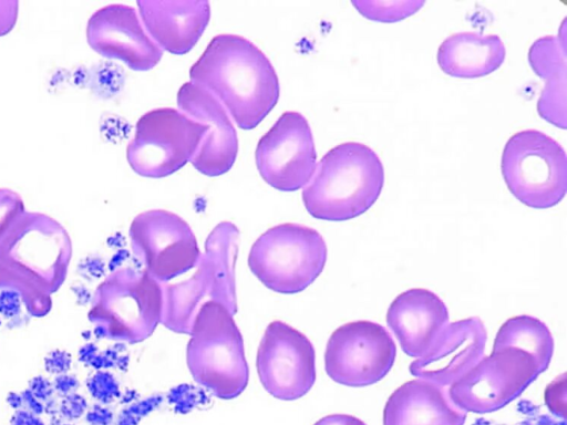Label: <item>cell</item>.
Masks as SVG:
<instances>
[{"label":"cell","instance_id":"1f68e13d","mask_svg":"<svg viewBox=\"0 0 567 425\" xmlns=\"http://www.w3.org/2000/svg\"><path fill=\"white\" fill-rule=\"evenodd\" d=\"M313 425H367L360 418L348 415V414H331L327 415L319 421H317Z\"/></svg>","mask_w":567,"mask_h":425},{"label":"cell","instance_id":"d6986e66","mask_svg":"<svg viewBox=\"0 0 567 425\" xmlns=\"http://www.w3.org/2000/svg\"><path fill=\"white\" fill-rule=\"evenodd\" d=\"M466 415L452 402L447 387L414 379L389 396L383 425H464Z\"/></svg>","mask_w":567,"mask_h":425},{"label":"cell","instance_id":"83f0119b","mask_svg":"<svg viewBox=\"0 0 567 425\" xmlns=\"http://www.w3.org/2000/svg\"><path fill=\"white\" fill-rule=\"evenodd\" d=\"M21 308L20 294L13 290L0 292V314L11 319L19 314Z\"/></svg>","mask_w":567,"mask_h":425},{"label":"cell","instance_id":"f1b7e54d","mask_svg":"<svg viewBox=\"0 0 567 425\" xmlns=\"http://www.w3.org/2000/svg\"><path fill=\"white\" fill-rule=\"evenodd\" d=\"M111 376L105 373H96L90 381L87 382V387L91 393L100 400H103L107 396L111 386Z\"/></svg>","mask_w":567,"mask_h":425},{"label":"cell","instance_id":"5b68a950","mask_svg":"<svg viewBox=\"0 0 567 425\" xmlns=\"http://www.w3.org/2000/svg\"><path fill=\"white\" fill-rule=\"evenodd\" d=\"M327 245L313 228L295 222L274 226L260 235L248 255L252 274L268 289L295 294L322 272Z\"/></svg>","mask_w":567,"mask_h":425},{"label":"cell","instance_id":"f546056e","mask_svg":"<svg viewBox=\"0 0 567 425\" xmlns=\"http://www.w3.org/2000/svg\"><path fill=\"white\" fill-rule=\"evenodd\" d=\"M85 401L82 396L71 393L65 396L61 404V411L68 417H78L85 408Z\"/></svg>","mask_w":567,"mask_h":425},{"label":"cell","instance_id":"484cf974","mask_svg":"<svg viewBox=\"0 0 567 425\" xmlns=\"http://www.w3.org/2000/svg\"><path fill=\"white\" fill-rule=\"evenodd\" d=\"M71 355L63 350H54L44 359L45 370L55 375L66 373L71 367Z\"/></svg>","mask_w":567,"mask_h":425},{"label":"cell","instance_id":"d4e9b609","mask_svg":"<svg viewBox=\"0 0 567 425\" xmlns=\"http://www.w3.org/2000/svg\"><path fill=\"white\" fill-rule=\"evenodd\" d=\"M566 374L563 373L548 384L545 391V402L553 412L556 414L565 415V401H566Z\"/></svg>","mask_w":567,"mask_h":425},{"label":"cell","instance_id":"30bf717a","mask_svg":"<svg viewBox=\"0 0 567 425\" xmlns=\"http://www.w3.org/2000/svg\"><path fill=\"white\" fill-rule=\"evenodd\" d=\"M395 356V343L384 326L358 320L331 333L324 351V370L336 383L362 387L381 381L392 369Z\"/></svg>","mask_w":567,"mask_h":425},{"label":"cell","instance_id":"277c9868","mask_svg":"<svg viewBox=\"0 0 567 425\" xmlns=\"http://www.w3.org/2000/svg\"><path fill=\"white\" fill-rule=\"evenodd\" d=\"M189 335L186 363L194 381L220 400L239 396L248 385L249 367L234 314L224 304L207 301Z\"/></svg>","mask_w":567,"mask_h":425},{"label":"cell","instance_id":"74e56055","mask_svg":"<svg viewBox=\"0 0 567 425\" xmlns=\"http://www.w3.org/2000/svg\"><path fill=\"white\" fill-rule=\"evenodd\" d=\"M0 324H1V321H0Z\"/></svg>","mask_w":567,"mask_h":425},{"label":"cell","instance_id":"ba28073f","mask_svg":"<svg viewBox=\"0 0 567 425\" xmlns=\"http://www.w3.org/2000/svg\"><path fill=\"white\" fill-rule=\"evenodd\" d=\"M205 124L173 107L154 108L136 123L126 159L140 176L163 178L184 167L206 135Z\"/></svg>","mask_w":567,"mask_h":425},{"label":"cell","instance_id":"603a6c76","mask_svg":"<svg viewBox=\"0 0 567 425\" xmlns=\"http://www.w3.org/2000/svg\"><path fill=\"white\" fill-rule=\"evenodd\" d=\"M424 1L404 0V1H374V0H354L352 6L364 18L378 22H396L417 12Z\"/></svg>","mask_w":567,"mask_h":425},{"label":"cell","instance_id":"8d00e7d4","mask_svg":"<svg viewBox=\"0 0 567 425\" xmlns=\"http://www.w3.org/2000/svg\"><path fill=\"white\" fill-rule=\"evenodd\" d=\"M8 402H9L12 406H14V407H19V406H21V404H22V397H21V395H18V394H16V393H10V394L8 395Z\"/></svg>","mask_w":567,"mask_h":425},{"label":"cell","instance_id":"44dd1931","mask_svg":"<svg viewBox=\"0 0 567 425\" xmlns=\"http://www.w3.org/2000/svg\"><path fill=\"white\" fill-rule=\"evenodd\" d=\"M528 61L534 72L545 81L537 103L539 115L553 125L566 128L565 21L558 35H546L532 44Z\"/></svg>","mask_w":567,"mask_h":425},{"label":"cell","instance_id":"7a4b0ae2","mask_svg":"<svg viewBox=\"0 0 567 425\" xmlns=\"http://www.w3.org/2000/svg\"><path fill=\"white\" fill-rule=\"evenodd\" d=\"M384 184V168L368 145L346 142L328 151L302 188L305 208L326 221L353 219L378 200Z\"/></svg>","mask_w":567,"mask_h":425},{"label":"cell","instance_id":"d590c367","mask_svg":"<svg viewBox=\"0 0 567 425\" xmlns=\"http://www.w3.org/2000/svg\"><path fill=\"white\" fill-rule=\"evenodd\" d=\"M95 352V348L93 344H86L79 351V360H81L84 363H90V361L93 359Z\"/></svg>","mask_w":567,"mask_h":425},{"label":"cell","instance_id":"ffe728a7","mask_svg":"<svg viewBox=\"0 0 567 425\" xmlns=\"http://www.w3.org/2000/svg\"><path fill=\"white\" fill-rule=\"evenodd\" d=\"M506 48L496 34L464 31L451 34L439 46L437 63L447 75L476 79L496 71L505 61Z\"/></svg>","mask_w":567,"mask_h":425},{"label":"cell","instance_id":"4316f807","mask_svg":"<svg viewBox=\"0 0 567 425\" xmlns=\"http://www.w3.org/2000/svg\"><path fill=\"white\" fill-rule=\"evenodd\" d=\"M19 11V2L0 1V37L14 27Z\"/></svg>","mask_w":567,"mask_h":425},{"label":"cell","instance_id":"4fadbf2b","mask_svg":"<svg viewBox=\"0 0 567 425\" xmlns=\"http://www.w3.org/2000/svg\"><path fill=\"white\" fill-rule=\"evenodd\" d=\"M255 162L272 188L295 191L311 179L317 153L311 127L299 112H284L258 141Z\"/></svg>","mask_w":567,"mask_h":425},{"label":"cell","instance_id":"cb8c5ba5","mask_svg":"<svg viewBox=\"0 0 567 425\" xmlns=\"http://www.w3.org/2000/svg\"><path fill=\"white\" fill-rule=\"evenodd\" d=\"M24 212L21 196L8 188H0V240Z\"/></svg>","mask_w":567,"mask_h":425},{"label":"cell","instance_id":"836d02e7","mask_svg":"<svg viewBox=\"0 0 567 425\" xmlns=\"http://www.w3.org/2000/svg\"><path fill=\"white\" fill-rule=\"evenodd\" d=\"M22 403L24 402L27 406L34 413H41L43 411L42 405L39 400L30 392V390H25L21 394Z\"/></svg>","mask_w":567,"mask_h":425},{"label":"cell","instance_id":"8992f818","mask_svg":"<svg viewBox=\"0 0 567 425\" xmlns=\"http://www.w3.org/2000/svg\"><path fill=\"white\" fill-rule=\"evenodd\" d=\"M162 313V284L144 269L126 267L100 286L91 319L96 336L134 344L153 334Z\"/></svg>","mask_w":567,"mask_h":425},{"label":"cell","instance_id":"6da1fadb","mask_svg":"<svg viewBox=\"0 0 567 425\" xmlns=\"http://www.w3.org/2000/svg\"><path fill=\"white\" fill-rule=\"evenodd\" d=\"M190 82L214 95L241 129L257 127L276 106L280 85L266 54L238 34L214 37L189 69Z\"/></svg>","mask_w":567,"mask_h":425},{"label":"cell","instance_id":"d6a6232c","mask_svg":"<svg viewBox=\"0 0 567 425\" xmlns=\"http://www.w3.org/2000/svg\"><path fill=\"white\" fill-rule=\"evenodd\" d=\"M79 382L75 376L70 374H60L56 375L54 380V388L63 395H69L75 391L78 387Z\"/></svg>","mask_w":567,"mask_h":425},{"label":"cell","instance_id":"9c48e42d","mask_svg":"<svg viewBox=\"0 0 567 425\" xmlns=\"http://www.w3.org/2000/svg\"><path fill=\"white\" fill-rule=\"evenodd\" d=\"M539 375L527 353L505 348L483 356L447 387L452 402L468 413L497 411L517 398Z\"/></svg>","mask_w":567,"mask_h":425},{"label":"cell","instance_id":"5bb4252c","mask_svg":"<svg viewBox=\"0 0 567 425\" xmlns=\"http://www.w3.org/2000/svg\"><path fill=\"white\" fill-rule=\"evenodd\" d=\"M86 40L96 53L120 60L133 71H148L163 56L137 11L127 4L112 3L97 9L87 21Z\"/></svg>","mask_w":567,"mask_h":425},{"label":"cell","instance_id":"4dcf8cb0","mask_svg":"<svg viewBox=\"0 0 567 425\" xmlns=\"http://www.w3.org/2000/svg\"><path fill=\"white\" fill-rule=\"evenodd\" d=\"M29 390L38 400L45 401L52 395L53 385L48 379L39 375L30 381Z\"/></svg>","mask_w":567,"mask_h":425},{"label":"cell","instance_id":"7402d4cb","mask_svg":"<svg viewBox=\"0 0 567 425\" xmlns=\"http://www.w3.org/2000/svg\"><path fill=\"white\" fill-rule=\"evenodd\" d=\"M518 349L533 357L539 374L545 372L554 353V339L548 326L537 318L523 314L507 319L498 329L493 350Z\"/></svg>","mask_w":567,"mask_h":425},{"label":"cell","instance_id":"8fae6325","mask_svg":"<svg viewBox=\"0 0 567 425\" xmlns=\"http://www.w3.org/2000/svg\"><path fill=\"white\" fill-rule=\"evenodd\" d=\"M128 235L133 253L161 284L195 268L202 255L190 226L165 209L138 214Z\"/></svg>","mask_w":567,"mask_h":425},{"label":"cell","instance_id":"2e32d148","mask_svg":"<svg viewBox=\"0 0 567 425\" xmlns=\"http://www.w3.org/2000/svg\"><path fill=\"white\" fill-rule=\"evenodd\" d=\"M487 333L477 317L449 323L430 350L410 364L416 379L449 387L483 356Z\"/></svg>","mask_w":567,"mask_h":425},{"label":"cell","instance_id":"3957f363","mask_svg":"<svg viewBox=\"0 0 567 425\" xmlns=\"http://www.w3.org/2000/svg\"><path fill=\"white\" fill-rule=\"evenodd\" d=\"M239 231L229 221H221L208 235L204 252L190 278L182 282L163 283L161 323L168 330L188 334L203 303L216 301L233 314L237 311L235 265Z\"/></svg>","mask_w":567,"mask_h":425},{"label":"cell","instance_id":"9a60e30c","mask_svg":"<svg viewBox=\"0 0 567 425\" xmlns=\"http://www.w3.org/2000/svg\"><path fill=\"white\" fill-rule=\"evenodd\" d=\"M177 105L179 111L207 127L192 165L208 177L227 173L237 158L238 137L225 107L208 91L190 81L179 87Z\"/></svg>","mask_w":567,"mask_h":425},{"label":"cell","instance_id":"e575fe53","mask_svg":"<svg viewBox=\"0 0 567 425\" xmlns=\"http://www.w3.org/2000/svg\"><path fill=\"white\" fill-rule=\"evenodd\" d=\"M14 425H43L40 419L27 412H20L16 415Z\"/></svg>","mask_w":567,"mask_h":425},{"label":"cell","instance_id":"ac0fdd59","mask_svg":"<svg viewBox=\"0 0 567 425\" xmlns=\"http://www.w3.org/2000/svg\"><path fill=\"white\" fill-rule=\"evenodd\" d=\"M136 4L152 40L176 55L186 54L196 45L210 19L208 1L140 0Z\"/></svg>","mask_w":567,"mask_h":425},{"label":"cell","instance_id":"e0dca14e","mask_svg":"<svg viewBox=\"0 0 567 425\" xmlns=\"http://www.w3.org/2000/svg\"><path fill=\"white\" fill-rule=\"evenodd\" d=\"M385 319L403 352L419 359L433 345L450 317L437 294L425 288H412L394 298Z\"/></svg>","mask_w":567,"mask_h":425},{"label":"cell","instance_id":"7c38bea8","mask_svg":"<svg viewBox=\"0 0 567 425\" xmlns=\"http://www.w3.org/2000/svg\"><path fill=\"white\" fill-rule=\"evenodd\" d=\"M256 369L262 387L275 398H301L316 382L315 348L296 328L272 321L259 342Z\"/></svg>","mask_w":567,"mask_h":425},{"label":"cell","instance_id":"52a82bcc","mask_svg":"<svg viewBox=\"0 0 567 425\" xmlns=\"http://www.w3.org/2000/svg\"><path fill=\"white\" fill-rule=\"evenodd\" d=\"M508 190L524 205L546 209L567 191V156L563 146L537 129H524L506 142L501 162Z\"/></svg>","mask_w":567,"mask_h":425}]
</instances>
